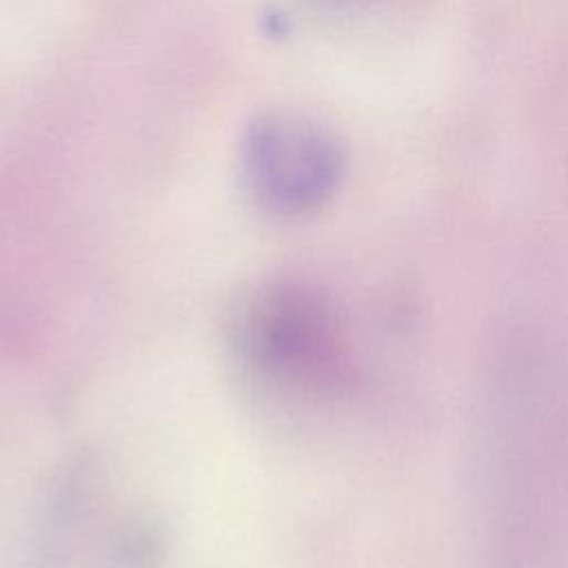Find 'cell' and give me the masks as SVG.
<instances>
[{
	"label": "cell",
	"instance_id": "cell-1",
	"mask_svg": "<svg viewBox=\"0 0 568 568\" xmlns=\"http://www.w3.org/2000/svg\"><path fill=\"white\" fill-rule=\"evenodd\" d=\"M242 359L266 382L322 388L344 377V353L328 306L295 286L251 295L235 322Z\"/></svg>",
	"mask_w": 568,
	"mask_h": 568
},
{
	"label": "cell",
	"instance_id": "cell-2",
	"mask_svg": "<svg viewBox=\"0 0 568 568\" xmlns=\"http://www.w3.org/2000/svg\"><path fill=\"white\" fill-rule=\"evenodd\" d=\"M344 155L322 126L288 113L257 118L242 140V175L253 202L277 217L320 209L342 180Z\"/></svg>",
	"mask_w": 568,
	"mask_h": 568
}]
</instances>
